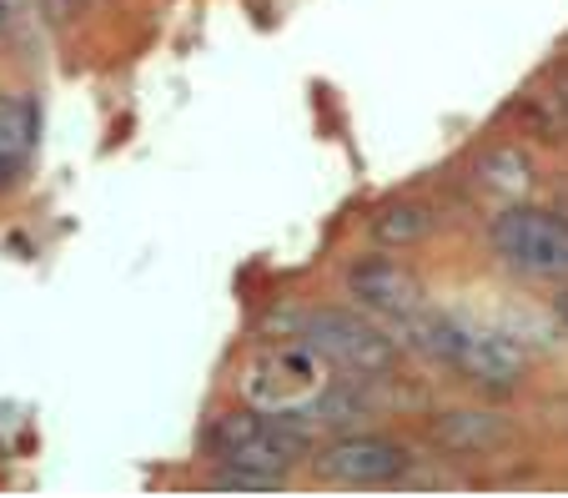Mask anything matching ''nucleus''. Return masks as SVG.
Instances as JSON below:
<instances>
[{
	"instance_id": "nucleus-1",
	"label": "nucleus",
	"mask_w": 568,
	"mask_h": 498,
	"mask_svg": "<svg viewBox=\"0 0 568 498\" xmlns=\"http://www.w3.org/2000/svg\"><path fill=\"white\" fill-rule=\"evenodd\" d=\"M403 337L418 347L423 358L443 363L448 373H458L463 383H473L483 393H514L528 378V353L518 337L468 323L458 313H423Z\"/></svg>"
},
{
	"instance_id": "nucleus-2",
	"label": "nucleus",
	"mask_w": 568,
	"mask_h": 498,
	"mask_svg": "<svg viewBox=\"0 0 568 498\" xmlns=\"http://www.w3.org/2000/svg\"><path fill=\"white\" fill-rule=\"evenodd\" d=\"M206 454L216 458V468H247V474L287 478L312 454V434L292 413H267L247 403L242 413H222L206 428Z\"/></svg>"
},
{
	"instance_id": "nucleus-3",
	"label": "nucleus",
	"mask_w": 568,
	"mask_h": 498,
	"mask_svg": "<svg viewBox=\"0 0 568 498\" xmlns=\"http://www.w3.org/2000/svg\"><path fill=\"white\" fill-rule=\"evenodd\" d=\"M333 363L322 358L307 337H292V343H272L262 347L257 358L242 368V398L252 408L267 413H292V418H317L322 398L333 393Z\"/></svg>"
},
{
	"instance_id": "nucleus-4",
	"label": "nucleus",
	"mask_w": 568,
	"mask_h": 498,
	"mask_svg": "<svg viewBox=\"0 0 568 498\" xmlns=\"http://www.w3.org/2000/svg\"><path fill=\"white\" fill-rule=\"evenodd\" d=\"M292 337H307L333 368L357 373V378H387L403 363V343L393 327L353 307H307L292 317Z\"/></svg>"
},
{
	"instance_id": "nucleus-5",
	"label": "nucleus",
	"mask_w": 568,
	"mask_h": 498,
	"mask_svg": "<svg viewBox=\"0 0 568 498\" xmlns=\"http://www.w3.org/2000/svg\"><path fill=\"white\" fill-rule=\"evenodd\" d=\"M488 247L498 262H508L524 277H568V217L548 212V206L508 202L494 222H488Z\"/></svg>"
},
{
	"instance_id": "nucleus-6",
	"label": "nucleus",
	"mask_w": 568,
	"mask_h": 498,
	"mask_svg": "<svg viewBox=\"0 0 568 498\" xmlns=\"http://www.w3.org/2000/svg\"><path fill=\"white\" fill-rule=\"evenodd\" d=\"M347 297H353L363 313H373L377 323H387L397 337L428 313V293H423V282L393 257L353 262V267H347Z\"/></svg>"
},
{
	"instance_id": "nucleus-7",
	"label": "nucleus",
	"mask_w": 568,
	"mask_h": 498,
	"mask_svg": "<svg viewBox=\"0 0 568 498\" xmlns=\"http://www.w3.org/2000/svg\"><path fill=\"white\" fill-rule=\"evenodd\" d=\"M312 464H317L322 484H343V488H383V484H403V478L413 474L408 444L383 438V434L333 438Z\"/></svg>"
},
{
	"instance_id": "nucleus-8",
	"label": "nucleus",
	"mask_w": 568,
	"mask_h": 498,
	"mask_svg": "<svg viewBox=\"0 0 568 498\" xmlns=\"http://www.w3.org/2000/svg\"><path fill=\"white\" fill-rule=\"evenodd\" d=\"M514 438V423L494 408H453L433 418V444L448 448V454L463 458H478V454H494Z\"/></svg>"
},
{
	"instance_id": "nucleus-9",
	"label": "nucleus",
	"mask_w": 568,
	"mask_h": 498,
	"mask_svg": "<svg viewBox=\"0 0 568 498\" xmlns=\"http://www.w3.org/2000/svg\"><path fill=\"white\" fill-rule=\"evenodd\" d=\"M36 131H41L36 101L16 96V91H0V196L21 182L26 162L36 152Z\"/></svg>"
},
{
	"instance_id": "nucleus-10",
	"label": "nucleus",
	"mask_w": 568,
	"mask_h": 498,
	"mask_svg": "<svg viewBox=\"0 0 568 498\" xmlns=\"http://www.w3.org/2000/svg\"><path fill=\"white\" fill-rule=\"evenodd\" d=\"M473 186L488 196H498V202H524L528 192H534V162H528V152L518 146V141H494V146H483L478 156H473Z\"/></svg>"
},
{
	"instance_id": "nucleus-11",
	"label": "nucleus",
	"mask_w": 568,
	"mask_h": 498,
	"mask_svg": "<svg viewBox=\"0 0 568 498\" xmlns=\"http://www.w3.org/2000/svg\"><path fill=\"white\" fill-rule=\"evenodd\" d=\"M433 227H438V212H433L428 202H413V196L377 206L373 222H367L377 247H413V242H423Z\"/></svg>"
},
{
	"instance_id": "nucleus-12",
	"label": "nucleus",
	"mask_w": 568,
	"mask_h": 498,
	"mask_svg": "<svg viewBox=\"0 0 568 498\" xmlns=\"http://www.w3.org/2000/svg\"><path fill=\"white\" fill-rule=\"evenodd\" d=\"M518 121H524L534 136L544 141H568V106L558 91H544V96H524L518 101Z\"/></svg>"
},
{
	"instance_id": "nucleus-13",
	"label": "nucleus",
	"mask_w": 568,
	"mask_h": 498,
	"mask_svg": "<svg viewBox=\"0 0 568 498\" xmlns=\"http://www.w3.org/2000/svg\"><path fill=\"white\" fill-rule=\"evenodd\" d=\"M287 478H272V474H247V468H216L212 474V488H247V494H272L282 488Z\"/></svg>"
},
{
	"instance_id": "nucleus-14",
	"label": "nucleus",
	"mask_w": 568,
	"mask_h": 498,
	"mask_svg": "<svg viewBox=\"0 0 568 498\" xmlns=\"http://www.w3.org/2000/svg\"><path fill=\"white\" fill-rule=\"evenodd\" d=\"M26 41V0H0V45Z\"/></svg>"
},
{
	"instance_id": "nucleus-15",
	"label": "nucleus",
	"mask_w": 568,
	"mask_h": 498,
	"mask_svg": "<svg viewBox=\"0 0 568 498\" xmlns=\"http://www.w3.org/2000/svg\"><path fill=\"white\" fill-rule=\"evenodd\" d=\"M87 6H91V0H41V11L51 16L55 26H61V21H75V16L87 11Z\"/></svg>"
},
{
	"instance_id": "nucleus-16",
	"label": "nucleus",
	"mask_w": 568,
	"mask_h": 498,
	"mask_svg": "<svg viewBox=\"0 0 568 498\" xmlns=\"http://www.w3.org/2000/svg\"><path fill=\"white\" fill-rule=\"evenodd\" d=\"M554 317H558V323H564V327H568V287H564V293H558V297H554Z\"/></svg>"
},
{
	"instance_id": "nucleus-17",
	"label": "nucleus",
	"mask_w": 568,
	"mask_h": 498,
	"mask_svg": "<svg viewBox=\"0 0 568 498\" xmlns=\"http://www.w3.org/2000/svg\"><path fill=\"white\" fill-rule=\"evenodd\" d=\"M554 91H558V96H564V106H568V65H564V71H558V77H554Z\"/></svg>"
}]
</instances>
